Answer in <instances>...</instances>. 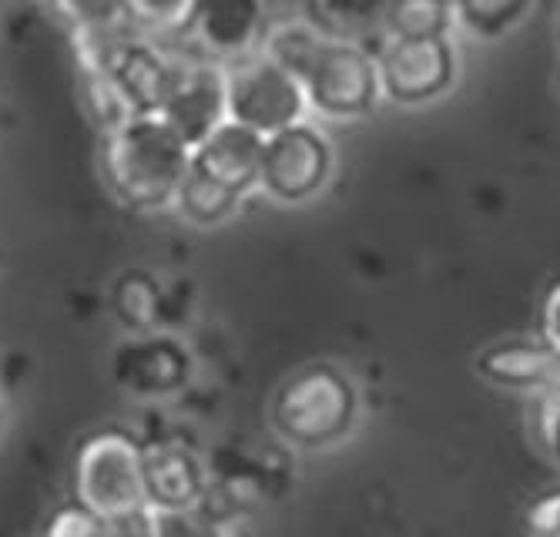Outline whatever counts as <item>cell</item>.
Masks as SVG:
<instances>
[{"instance_id": "4316f807", "label": "cell", "mask_w": 560, "mask_h": 537, "mask_svg": "<svg viewBox=\"0 0 560 537\" xmlns=\"http://www.w3.org/2000/svg\"><path fill=\"white\" fill-rule=\"evenodd\" d=\"M540 339L560 353V282L550 285V292L544 296V310H540Z\"/></svg>"}, {"instance_id": "d4e9b609", "label": "cell", "mask_w": 560, "mask_h": 537, "mask_svg": "<svg viewBox=\"0 0 560 537\" xmlns=\"http://www.w3.org/2000/svg\"><path fill=\"white\" fill-rule=\"evenodd\" d=\"M91 530H94V514L71 501L47 524L44 537H91Z\"/></svg>"}, {"instance_id": "8992f818", "label": "cell", "mask_w": 560, "mask_h": 537, "mask_svg": "<svg viewBox=\"0 0 560 537\" xmlns=\"http://www.w3.org/2000/svg\"><path fill=\"white\" fill-rule=\"evenodd\" d=\"M225 81H229V118L266 138L295 121H305V115H310L302 81L262 51L229 61Z\"/></svg>"}, {"instance_id": "30bf717a", "label": "cell", "mask_w": 560, "mask_h": 537, "mask_svg": "<svg viewBox=\"0 0 560 537\" xmlns=\"http://www.w3.org/2000/svg\"><path fill=\"white\" fill-rule=\"evenodd\" d=\"M212 467L195 444L175 433L144 441V498L151 511L195 507L206 501Z\"/></svg>"}, {"instance_id": "5bb4252c", "label": "cell", "mask_w": 560, "mask_h": 537, "mask_svg": "<svg viewBox=\"0 0 560 537\" xmlns=\"http://www.w3.org/2000/svg\"><path fill=\"white\" fill-rule=\"evenodd\" d=\"M269 21V0H201L195 40L201 55L215 61H238L259 51Z\"/></svg>"}, {"instance_id": "3957f363", "label": "cell", "mask_w": 560, "mask_h": 537, "mask_svg": "<svg viewBox=\"0 0 560 537\" xmlns=\"http://www.w3.org/2000/svg\"><path fill=\"white\" fill-rule=\"evenodd\" d=\"M292 74L302 81L310 112L326 121H360L383 102L376 55L363 51L352 40L323 34L299 58Z\"/></svg>"}, {"instance_id": "9a60e30c", "label": "cell", "mask_w": 560, "mask_h": 537, "mask_svg": "<svg viewBox=\"0 0 560 537\" xmlns=\"http://www.w3.org/2000/svg\"><path fill=\"white\" fill-rule=\"evenodd\" d=\"M162 292L165 282L148 269H125L108 289V310L128 336L162 329Z\"/></svg>"}, {"instance_id": "ba28073f", "label": "cell", "mask_w": 560, "mask_h": 537, "mask_svg": "<svg viewBox=\"0 0 560 537\" xmlns=\"http://www.w3.org/2000/svg\"><path fill=\"white\" fill-rule=\"evenodd\" d=\"M112 376L128 397L168 400L195 380V357L175 332L151 329L128 336L112 357Z\"/></svg>"}, {"instance_id": "e0dca14e", "label": "cell", "mask_w": 560, "mask_h": 537, "mask_svg": "<svg viewBox=\"0 0 560 537\" xmlns=\"http://www.w3.org/2000/svg\"><path fill=\"white\" fill-rule=\"evenodd\" d=\"M201 0H125V24L151 40H185L195 34Z\"/></svg>"}, {"instance_id": "44dd1931", "label": "cell", "mask_w": 560, "mask_h": 537, "mask_svg": "<svg viewBox=\"0 0 560 537\" xmlns=\"http://www.w3.org/2000/svg\"><path fill=\"white\" fill-rule=\"evenodd\" d=\"M151 524H155V537H229V524L206 504L151 511Z\"/></svg>"}, {"instance_id": "cb8c5ba5", "label": "cell", "mask_w": 560, "mask_h": 537, "mask_svg": "<svg viewBox=\"0 0 560 537\" xmlns=\"http://www.w3.org/2000/svg\"><path fill=\"white\" fill-rule=\"evenodd\" d=\"M91 537H155V524H151V507L112 514V517H94Z\"/></svg>"}, {"instance_id": "ffe728a7", "label": "cell", "mask_w": 560, "mask_h": 537, "mask_svg": "<svg viewBox=\"0 0 560 537\" xmlns=\"http://www.w3.org/2000/svg\"><path fill=\"white\" fill-rule=\"evenodd\" d=\"M81 97H84V112H88V118L97 125L101 135L112 131V128H118L121 121L131 118L128 102L121 97L118 84L108 78L105 68L81 71Z\"/></svg>"}, {"instance_id": "2e32d148", "label": "cell", "mask_w": 560, "mask_h": 537, "mask_svg": "<svg viewBox=\"0 0 560 537\" xmlns=\"http://www.w3.org/2000/svg\"><path fill=\"white\" fill-rule=\"evenodd\" d=\"M242 202H245V195H238L229 185H222V182H215L209 175L188 168V175L178 185V195H175L172 209L178 212V219L185 225L209 232V229H219V225L232 222L238 215Z\"/></svg>"}, {"instance_id": "83f0119b", "label": "cell", "mask_w": 560, "mask_h": 537, "mask_svg": "<svg viewBox=\"0 0 560 537\" xmlns=\"http://www.w3.org/2000/svg\"><path fill=\"white\" fill-rule=\"evenodd\" d=\"M0 441H4V404H0Z\"/></svg>"}, {"instance_id": "52a82bcc", "label": "cell", "mask_w": 560, "mask_h": 537, "mask_svg": "<svg viewBox=\"0 0 560 537\" xmlns=\"http://www.w3.org/2000/svg\"><path fill=\"white\" fill-rule=\"evenodd\" d=\"M376 68L383 102L396 108H427L443 102L460 81V51L453 37H386L376 51Z\"/></svg>"}, {"instance_id": "8fae6325", "label": "cell", "mask_w": 560, "mask_h": 537, "mask_svg": "<svg viewBox=\"0 0 560 537\" xmlns=\"http://www.w3.org/2000/svg\"><path fill=\"white\" fill-rule=\"evenodd\" d=\"M175 61L178 58L168 55L159 40L141 37L128 27L115 37L101 68L118 84L131 115H159L175 74Z\"/></svg>"}, {"instance_id": "484cf974", "label": "cell", "mask_w": 560, "mask_h": 537, "mask_svg": "<svg viewBox=\"0 0 560 537\" xmlns=\"http://www.w3.org/2000/svg\"><path fill=\"white\" fill-rule=\"evenodd\" d=\"M527 530H530V537H560V491L544 494L540 501L530 504Z\"/></svg>"}, {"instance_id": "9c48e42d", "label": "cell", "mask_w": 560, "mask_h": 537, "mask_svg": "<svg viewBox=\"0 0 560 537\" xmlns=\"http://www.w3.org/2000/svg\"><path fill=\"white\" fill-rule=\"evenodd\" d=\"M159 115L185 138L188 149H195L201 138L212 135L229 118L225 65L209 55L178 58Z\"/></svg>"}, {"instance_id": "d6986e66", "label": "cell", "mask_w": 560, "mask_h": 537, "mask_svg": "<svg viewBox=\"0 0 560 537\" xmlns=\"http://www.w3.org/2000/svg\"><path fill=\"white\" fill-rule=\"evenodd\" d=\"M386 37L423 40V37H453L456 17L450 0H389L383 11Z\"/></svg>"}, {"instance_id": "7a4b0ae2", "label": "cell", "mask_w": 560, "mask_h": 537, "mask_svg": "<svg viewBox=\"0 0 560 537\" xmlns=\"http://www.w3.org/2000/svg\"><path fill=\"white\" fill-rule=\"evenodd\" d=\"M363 397L355 380L329 360L292 370L269 400V427L276 441L295 454H323L360 427Z\"/></svg>"}, {"instance_id": "7c38bea8", "label": "cell", "mask_w": 560, "mask_h": 537, "mask_svg": "<svg viewBox=\"0 0 560 537\" xmlns=\"http://www.w3.org/2000/svg\"><path fill=\"white\" fill-rule=\"evenodd\" d=\"M483 383L514 394H544L560 389V353L547 339H497L474 360Z\"/></svg>"}, {"instance_id": "5b68a950", "label": "cell", "mask_w": 560, "mask_h": 537, "mask_svg": "<svg viewBox=\"0 0 560 537\" xmlns=\"http://www.w3.org/2000/svg\"><path fill=\"white\" fill-rule=\"evenodd\" d=\"M336 175V144L319 125L295 121L266 138L259 191L269 202L299 209L316 202Z\"/></svg>"}, {"instance_id": "4fadbf2b", "label": "cell", "mask_w": 560, "mask_h": 537, "mask_svg": "<svg viewBox=\"0 0 560 537\" xmlns=\"http://www.w3.org/2000/svg\"><path fill=\"white\" fill-rule=\"evenodd\" d=\"M262 155H266V135L225 118L212 135H206L191 149V168L229 185L238 195H248L259 191Z\"/></svg>"}, {"instance_id": "603a6c76", "label": "cell", "mask_w": 560, "mask_h": 537, "mask_svg": "<svg viewBox=\"0 0 560 537\" xmlns=\"http://www.w3.org/2000/svg\"><path fill=\"white\" fill-rule=\"evenodd\" d=\"M537 397V436L544 451L553 457V464L560 467V389H544Z\"/></svg>"}, {"instance_id": "ac0fdd59", "label": "cell", "mask_w": 560, "mask_h": 537, "mask_svg": "<svg viewBox=\"0 0 560 537\" xmlns=\"http://www.w3.org/2000/svg\"><path fill=\"white\" fill-rule=\"evenodd\" d=\"M450 4H453L456 27L490 44L514 34L530 17L537 0H450Z\"/></svg>"}, {"instance_id": "277c9868", "label": "cell", "mask_w": 560, "mask_h": 537, "mask_svg": "<svg viewBox=\"0 0 560 537\" xmlns=\"http://www.w3.org/2000/svg\"><path fill=\"white\" fill-rule=\"evenodd\" d=\"M74 504L94 517H112L148 507L144 498V441L125 427H105L84 436L74 470Z\"/></svg>"}, {"instance_id": "6da1fadb", "label": "cell", "mask_w": 560, "mask_h": 537, "mask_svg": "<svg viewBox=\"0 0 560 537\" xmlns=\"http://www.w3.org/2000/svg\"><path fill=\"white\" fill-rule=\"evenodd\" d=\"M191 168V149L162 115H131L101 135V175L131 212L168 209Z\"/></svg>"}, {"instance_id": "7402d4cb", "label": "cell", "mask_w": 560, "mask_h": 537, "mask_svg": "<svg viewBox=\"0 0 560 537\" xmlns=\"http://www.w3.org/2000/svg\"><path fill=\"white\" fill-rule=\"evenodd\" d=\"M71 31H112L125 24V0H50Z\"/></svg>"}]
</instances>
